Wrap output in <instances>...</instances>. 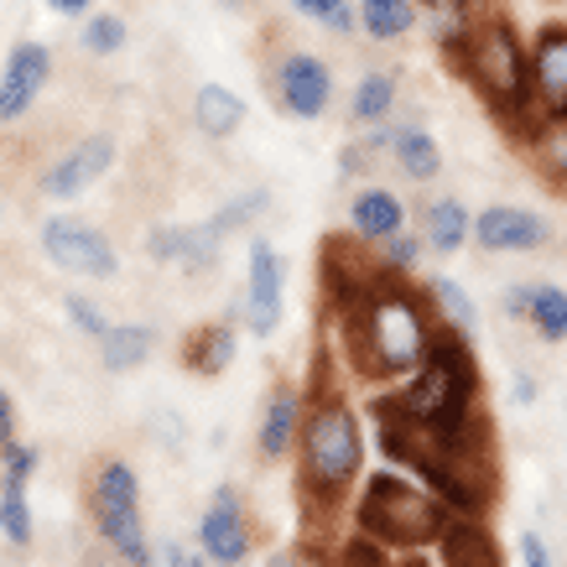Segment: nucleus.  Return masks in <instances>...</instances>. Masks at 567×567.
<instances>
[{
    "label": "nucleus",
    "mask_w": 567,
    "mask_h": 567,
    "mask_svg": "<svg viewBox=\"0 0 567 567\" xmlns=\"http://www.w3.org/2000/svg\"><path fill=\"white\" fill-rule=\"evenodd\" d=\"M480 416V364L468 349V333L437 318L427 360L416 364L406 385L380 401V443L391 458L412 468L427 447H443L464 437Z\"/></svg>",
    "instance_id": "nucleus-1"
},
{
    "label": "nucleus",
    "mask_w": 567,
    "mask_h": 567,
    "mask_svg": "<svg viewBox=\"0 0 567 567\" xmlns=\"http://www.w3.org/2000/svg\"><path fill=\"white\" fill-rule=\"evenodd\" d=\"M432 302L427 292H412L401 276H385L360 308H349L354 323V360L375 380H406L432 349Z\"/></svg>",
    "instance_id": "nucleus-2"
},
{
    "label": "nucleus",
    "mask_w": 567,
    "mask_h": 567,
    "mask_svg": "<svg viewBox=\"0 0 567 567\" xmlns=\"http://www.w3.org/2000/svg\"><path fill=\"white\" fill-rule=\"evenodd\" d=\"M453 58L474 84V94L499 121H520V131H526L542 115V100L532 84V42H520V32L505 17H474Z\"/></svg>",
    "instance_id": "nucleus-3"
},
{
    "label": "nucleus",
    "mask_w": 567,
    "mask_h": 567,
    "mask_svg": "<svg viewBox=\"0 0 567 567\" xmlns=\"http://www.w3.org/2000/svg\"><path fill=\"white\" fill-rule=\"evenodd\" d=\"M364 468V422L344 395H318L297 437V480L312 505H339Z\"/></svg>",
    "instance_id": "nucleus-4"
},
{
    "label": "nucleus",
    "mask_w": 567,
    "mask_h": 567,
    "mask_svg": "<svg viewBox=\"0 0 567 567\" xmlns=\"http://www.w3.org/2000/svg\"><path fill=\"white\" fill-rule=\"evenodd\" d=\"M360 532L370 542H385V547H427V542H443L447 511L443 499L422 489L412 480H395V474H375L360 495Z\"/></svg>",
    "instance_id": "nucleus-5"
},
{
    "label": "nucleus",
    "mask_w": 567,
    "mask_h": 567,
    "mask_svg": "<svg viewBox=\"0 0 567 567\" xmlns=\"http://www.w3.org/2000/svg\"><path fill=\"white\" fill-rule=\"evenodd\" d=\"M271 94L292 121H323L333 104V69L318 52H281L271 69Z\"/></svg>",
    "instance_id": "nucleus-6"
},
{
    "label": "nucleus",
    "mask_w": 567,
    "mask_h": 567,
    "mask_svg": "<svg viewBox=\"0 0 567 567\" xmlns=\"http://www.w3.org/2000/svg\"><path fill=\"white\" fill-rule=\"evenodd\" d=\"M42 256L58 266V271H73V276H115L121 271V250L110 245L104 229L84 219H48L42 224Z\"/></svg>",
    "instance_id": "nucleus-7"
},
{
    "label": "nucleus",
    "mask_w": 567,
    "mask_h": 567,
    "mask_svg": "<svg viewBox=\"0 0 567 567\" xmlns=\"http://www.w3.org/2000/svg\"><path fill=\"white\" fill-rule=\"evenodd\" d=\"M287 312V260L271 240H250V276H245L240 297V323L256 339H271L276 323Z\"/></svg>",
    "instance_id": "nucleus-8"
},
{
    "label": "nucleus",
    "mask_w": 567,
    "mask_h": 567,
    "mask_svg": "<svg viewBox=\"0 0 567 567\" xmlns=\"http://www.w3.org/2000/svg\"><path fill=\"white\" fill-rule=\"evenodd\" d=\"M115 156H121V146H115V136H110V131H94V136L73 141L69 152H63L48 173H42V198H52V204H69V198L89 193L104 173H110V167H115Z\"/></svg>",
    "instance_id": "nucleus-9"
},
{
    "label": "nucleus",
    "mask_w": 567,
    "mask_h": 567,
    "mask_svg": "<svg viewBox=\"0 0 567 567\" xmlns=\"http://www.w3.org/2000/svg\"><path fill=\"white\" fill-rule=\"evenodd\" d=\"M551 240V224L536 214V208H520V204H489L480 208L474 219V245L484 256H532L542 245Z\"/></svg>",
    "instance_id": "nucleus-10"
},
{
    "label": "nucleus",
    "mask_w": 567,
    "mask_h": 567,
    "mask_svg": "<svg viewBox=\"0 0 567 567\" xmlns=\"http://www.w3.org/2000/svg\"><path fill=\"white\" fill-rule=\"evenodd\" d=\"M198 551H204L214 567H240L245 557L256 551V532H250L245 505L229 484L214 489V505H208L204 520H198Z\"/></svg>",
    "instance_id": "nucleus-11"
},
{
    "label": "nucleus",
    "mask_w": 567,
    "mask_h": 567,
    "mask_svg": "<svg viewBox=\"0 0 567 567\" xmlns=\"http://www.w3.org/2000/svg\"><path fill=\"white\" fill-rule=\"evenodd\" d=\"M52 79V52L42 42H17L0 69V125H17Z\"/></svg>",
    "instance_id": "nucleus-12"
},
{
    "label": "nucleus",
    "mask_w": 567,
    "mask_h": 567,
    "mask_svg": "<svg viewBox=\"0 0 567 567\" xmlns=\"http://www.w3.org/2000/svg\"><path fill=\"white\" fill-rule=\"evenodd\" d=\"M146 256L183 271H214L219 260V235L208 224H156L146 235Z\"/></svg>",
    "instance_id": "nucleus-13"
},
{
    "label": "nucleus",
    "mask_w": 567,
    "mask_h": 567,
    "mask_svg": "<svg viewBox=\"0 0 567 567\" xmlns=\"http://www.w3.org/2000/svg\"><path fill=\"white\" fill-rule=\"evenodd\" d=\"M532 84L542 110H567V27L547 21L532 37Z\"/></svg>",
    "instance_id": "nucleus-14"
},
{
    "label": "nucleus",
    "mask_w": 567,
    "mask_h": 567,
    "mask_svg": "<svg viewBox=\"0 0 567 567\" xmlns=\"http://www.w3.org/2000/svg\"><path fill=\"white\" fill-rule=\"evenodd\" d=\"M302 416H308V406H302V395L297 391H271V401H266V412H260V427H256V453L260 458H287L297 447V437H302Z\"/></svg>",
    "instance_id": "nucleus-15"
},
{
    "label": "nucleus",
    "mask_w": 567,
    "mask_h": 567,
    "mask_svg": "<svg viewBox=\"0 0 567 567\" xmlns=\"http://www.w3.org/2000/svg\"><path fill=\"white\" fill-rule=\"evenodd\" d=\"M349 229L364 245H385L395 229H406V204L391 188H360L349 198Z\"/></svg>",
    "instance_id": "nucleus-16"
},
{
    "label": "nucleus",
    "mask_w": 567,
    "mask_h": 567,
    "mask_svg": "<svg viewBox=\"0 0 567 567\" xmlns=\"http://www.w3.org/2000/svg\"><path fill=\"white\" fill-rule=\"evenodd\" d=\"M526 152H532L536 173L567 188V110H542L532 125H526Z\"/></svg>",
    "instance_id": "nucleus-17"
},
{
    "label": "nucleus",
    "mask_w": 567,
    "mask_h": 567,
    "mask_svg": "<svg viewBox=\"0 0 567 567\" xmlns=\"http://www.w3.org/2000/svg\"><path fill=\"white\" fill-rule=\"evenodd\" d=\"M422 240L432 256H458L474 240V214L464 208V198H432L422 208Z\"/></svg>",
    "instance_id": "nucleus-18"
},
{
    "label": "nucleus",
    "mask_w": 567,
    "mask_h": 567,
    "mask_svg": "<svg viewBox=\"0 0 567 567\" xmlns=\"http://www.w3.org/2000/svg\"><path fill=\"white\" fill-rule=\"evenodd\" d=\"M235 349H240V333H235V318L229 323H204L193 328L188 339H183V364H188L193 375H224L229 364H235Z\"/></svg>",
    "instance_id": "nucleus-19"
},
{
    "label": "nucleus",
    "mask_w": 567,
    "mask_h": 567,
    "mask_svg": "<svg viewBox=\"0 0 567 567\" xmlns=\"http://www.w3.org/2000/svg\"><path fill=\"white\" fill-rule=\"evenodd\" d=\"M193 125L204 131L208 141H229L245 125V100L229 84H204L193 94Z\"/></svg>",
    "instance_id": "nucleus-20"
},
{
    "label": "nucleus",
    "mask_w": 567,
    "mask_h": 567,
    "mask_svg": "<svg viewBox=\"0 0 567 567\" xmlns=\"http://www.w3.org/2000/svg\"><path fill=\"white\" fill-rule=\"evenodd\" d=\"M94 526H100L104 547L115 551L125 567H152V542H146V520H141V505L136 511H104V516H94Z\"/></svg>",
    "instance_id": "nucleus-21"
},
{
    "label": "nucleus",
    "mask_w": 567,
    "mask_h": 567,
    "mask_svg": "<svg viewBox=\"0 0 567 567\" xmlns=\"http://www.w3.org/2000/svg\"><path fill=\"white\" fill-rule=\"evenodd\" d=\"M437 547H443L447 567H499L495 542H489V532L474 516H447Z\"/></svg>",
    "instance_id": "nucleus-22"
},
{
    "label": "nucleus",
    "mask_w": 567,
    "mask_h": 567,
    "mask_svg": "<svg viewBox=\"0 0 567 567\" xmlns=\"http://www.w3.org/2000/svg\"><path fill=\"white\" fill-rule=\"evenodd\" d=\"M391 156L412 183H432V177L443 173V146L422 125H391Z\"/></svg>",
    "instance_id": "nucleus-23"
},
{
    "label": "nucleus",
    "mask_w": 567,
    "mask_h": 567,
    "mask_svg": "<svg viewBox=\"0 0 567 567\" xmlns=\"http://www.w3.org/2000/svg\"><path fill=\"white\" fill-rule=\"evenodd\" d=\"M89 505H94V516H104V511H136L141 505L136 468L125 464V458H104L94 468V480H89Z\"/></svg>",
    "instance_id": "nucleus-24"
},
{
    "label": "nucleus",
    "mask_w": 567,
    "mask_h": 567,
    "mask_svg": "<svg viewBox=\"0 0 567 567\" xmlns=\"http://www.w3.org/2000/svg\"><path fill=\"white\" fill-rule=\"evenodd\" d=\"M422 27V6L416 0H360V32L370 42H401Z\"/></svg>",
    "instance_id": "nucleus-25"
},
{
    "label": "nucleus",
    "mask_w": 567,
    "mask_h": 567,
    "mask_svg": "<svg viewBox=\"0 0 567 567\" xmlns=\"http://www.w3.org/2000/svg\"><path fill=\"white\" fill-rule=\"evenodd\" d=\"M100 344V360L104 370H115V375H125V370H136V364H146V354L156 349V333L146 323H110L94 339Z\"/></svg>",
    "instance_id": "nucleus-26"
},
{
    "label": "nucleus",
    "mask_w": 567,
    "mask_h": 567,
    "mask_svg": "<svg viewBox=\"0 0 567 567\" xmlns=\"http://www.w3.org/2000/svg\"><path fill=\"white\" fill-rule=\"evenodd\" d=\"M395 100H401V84L391 73H364L354 94H349V121L354 125H385L395 115Z\"/></svg>",
    "instance_id": "nucleus-27"
},
{
    "label": "nucleus",
    "mask_w": 567,
    "mask_h": 567,
    "mask_svg": "<svg viewBox=\"0 0 567 567\" xmlns=\"http://www.w3.org/2000/svg\"><path fill=\"white\" fill-rule=\"evenodd\" d=\"M526 323L542 344H563L567 339V292L551 287V281H536L532 287V308H526Z\"/></svg>",
    "instance_id": "nucleus-28"
},
{
    "label": "nucleus",
    "mask_w": 567,
    "mask_h": 567,
    "mask_svg": "<svg viewBox=\"0 0 567 567\" xmlns=\"http://www.w3.org/2000/svg\"><path fill=\"white\" fill-rule=\"evenodd\" d=\"M427 302L437 308V318L453 328H464V333H474L480 328V308H474V297L453 281V276H432L427 281Z\"/></svg>",
    "instance_id": "nucleus-29"
},
{
    "label": "nucleus",
    "mask_w": 567,
    "mask_h": 567,
    "mask_svg": "<svg viewBox=\"0 0 567 567\" xmlns=\"http://www.w3.org/2000/svg\"><path fill=\"white\" fill-rule=\"evenodd\" d=\"M0 536L17 542V547H32V505H27V480H0Z\"/></svg>",
    "instance_id": "nucleus-30"
},
{
    "label": "nucleus",
    "mask_w": 567,
    "mask_h": 567,
    "mask_svg": "<svg viewBox=\"0 0 567 567\" xmlns=\"http://www.w3.org/2000/svg\"><path fill=\"white\" fill-rule=\"evenodd\" d=\"M266 208H271V188H245V193H235L229 204L214 208L208 229H214L219 240H224V235H240V229H250V224H256Z\"/></svg>",
    "instance_id": "nucleus-31"
},
{
    "label": "nucleus",
    "mask_w": 567,
    "mask_h": 567,
    "mask_svg": "<svg viewBox=\"0 0 567 567\" xmlns=\"http://www.w3.org/2000/svg\"><path fill=\"white\" fill-rule=\"evenodd\" d=\"M79 42H84V52H94V58H115V52L125 48V17H115V11H89Z\"/></svg>",
    "instance_id": "nucleus-32"
},
{
    "label": "nucleus",
    "mask_w": 567,
    "mask_h": 567,
    "mask_svg": "<svg viewBox=\"0 0 567 567\" xmlns=\"http://www.w3.org/2000/svg\"><path fill=\"white\" fill-rule=\"evenodd\" d=\"M292 11L297 17H308V21H323L328 32H360V11L349 6V0H292Z\"/></svg>",
    "instance_id": "nucleus-33"
},
{
    "label": "nucleus",
    "mask_w": 567,
    "mask_h": 567,
    "mask_svg": "<svg viewBox=\"0 0 567 567\" xmlns=\"http://www.w3.org/2000/svg\"><path fill=\"white\" fill-rule=\"evenodd\" d=\"M422 250H427V240H422V235H412V229H395L391 240L380 245V260H385V271L412 276L416 266H422Z\"/></svg>",
    "instance_id": "nucleus-34"
},
{
    "label": "nucleus",
    "mask_w": 567,
    "mask_h": 567,
    "mask_svg": "<svg viewBox=\"0 0 567 567\" xmlns=\"http://www.w3.org/2000/svg\"><path fill=\"white\" fill-rule=\"evenodd\" d=\"M63 312H69V323L79 328V333H89V339H100L104 328H110L104 308L100 302H89V297H63Z\"/></svg>",
    "instance_id": "nucleus-35"
},
{
    "label": "nucleus",
    "mask_w": 567,
    "mask_h": 567,
    "mask_svg": "<svg viewBox=\"0 0 567 567\" xmlns=\"http://www.w3.org/2000/svg\"><path fill=\"white\" fill-rule=\"evenodd\" d=\"M520 567H557V557H551L542 532H520Z\"/></svg>",
    "instance_id": "nucleus-36"
},
{
    "label": "nucleus",
    "mask_w": 567,
    "mask_h": 567,
    "mask_svg": "<svg viewBox=\"0 0 567 567\" xmlns=\"http://www.w3.org/2000/svg\"><path fill=\"white\" fill-rule=\"evenodd\" d=\"M11 437H17V401L0 391V447L11 443Z\"/></svg>",
    "instance_id": "nucleus-37"
},
{
    "label": "nucleus",
    "mask_w": 567,
    "mask_h": 567,
    "mask_svg": "<svg viewBox=\"0 0 567 567\" xmlns=\"http://www.w3.org/2000/svg\"><path fill=\"white\" fill-rule=\"evenodd\" d=\"M526 308H532V287H511V292H505V312H511V318H526Z\"/></svg>",
    "instance_id": "nucleus-38"
},
{
    "label": "nucleus",
    "mask_w": 567,
    "mask_h": 567,
    "mask_svg": "<svg viewBox=\"0 0 567 567\" xmlns=\"http://www.w3.org/2000/svg\"><path fill=\"white\" fill-rule=\"evenodd\" d=\"M511 395H516L520 406H532V401H536V375H526V370H520V375L511 380Z\"/></svg>",
    "instance_id": "nucleus-39"
},
{
    "label": "nucleus",
    "mask_w": 567,
    "mask_h": 567,
    "mask_svg": "<svg viewBox=\"0 0 567 567\" xmlns=\"http://www.w3.org/2000/svg\"><path fill=\"white\" fill-rule=\"evenodd\" d=\"M52 11H58V17H89V6H94V0H48Z\"/></svg>",
    "instance_id": "nucleus-40"
},
{
    "label": "nucleus",
    "mask_w": 567,
    "mask_h": 567,
    "mask_svg": "<svg viewBox=\"0 0 567 567\" xmlns=\"http://www.w3.org/2000/svg\"><path fill=\"white\" fill-rule=\"evenodd\" d=\"M188 563V551L177 547V542H167V547H162V567H183Z\"/></svg>",
    "instance_id": "nucleus-41"
},
{
    "label": "nucleus",
    "mask_w": 567,
    "mask_h": 567,
    "mask_svg": "<svg viewBox=\"0 0 567 567\" xmlns=\"http://www.w3.org/2000/svg\"><path fill=\"white\" fill-rule=\"evenodd\" d=\"M183 567H214V563H208L204 551H198V557H193V551H188V563H183Z\"/></svg>",
    "instance_id": "nucleus-42"
}]
</instances>
